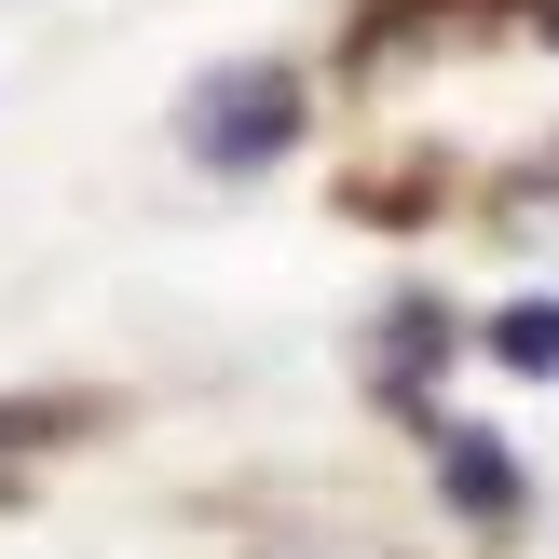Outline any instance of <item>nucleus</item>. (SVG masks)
Instances as JSON below:
<instances>
[{"instance_id": "nucleus-2", "label": "nucleus", "mask_w": 559, "mask_h": 559, "mask_svg": "<svg viewBox=\"0 0 559 559\" xmlns=\"http://www.w3.org/2000/svg\"><path fill=\"white\" fill-rule=\"evenodd\" d=\"M437 478H451V506L464 519H519V451H506V437H437Z\"/></svg>"}, {"instance_id": "nucleus-1", "label": "nucleus", "mask_w": 559, "mask_h": 559, "mask_svg": "<svg viewBox=\"0 0 559 559\" xmlns=\"http://www.w3.org/2000/svg\"><path fill=\"white\" fill-rule=\"evenodd\" d=\"M300 136V69H218L191 96V151L205 164H273Z\"/></svg>"}, {"instance_id": "nucleus-3", "label": "nucleus", "mask_w": 559, "mask_h": 559, "mask_svg": "<svg viewBox=\"0 0 559 559\" xmlns=\"http://www.w3.org/2000/svg\"><path fill=\"white\" fill-rule=\"evenodd\" d=\"M491 355H506V369H559V300H506V314H491Z\"/></svg>"}, {"instance_id": "nucleus-4", "label": "nucleus", "mask_w": 559, "mask_h": 559, "mask_svg": "<svg viewBox=\"0 0 559 559\" xmlns=\"http://www.w3.org/2000/svg\"><path fill=\"white\" fill-rule=\"evenodd\" d=\"M546 41H559V14H546Z\"/></svg>"}]
</instances>
